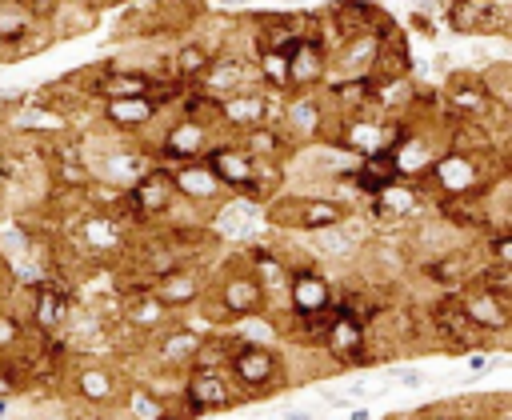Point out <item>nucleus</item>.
<instances>
[{"label":"nucleus","instance_id":"aec40b11","mask_svg":"<svg viewBox=\"0 0 512 420\" xmlns=\"http://www.w3.org/2000/svg\"><path fill=\"white\" fill-rule=\"evenodd\" d=\"M204 292H208V280H204V272L192 268V264H180V268H172V272H164V276L152 280V296H156L172 316L184 312V308H196V304L204 300Z\"/></svg>","mask_w":512,"mask_h":420},{"label":"nucleus","instance_id":"4be33fe9","mask_svg":"<svg viewBox=\"0 0 512 420\" xmlns=\"http://www.w3.org/2000/svg\"><path fill=\"white\" fill-rule=\"evenodd\" d=\"M200 340H204V332H196V328H188V324H164L152 340H148V352H152V360L160 364V368H188V360H192V352L200 348Z\"/></svg>","mask_w":512,"mask_h":420},{"label":"nucleus","instance_id":"f3484780","mask_svg":"<svg viewBox=\"0 0 512 420\" xmlns=\"http://www.w3.org/2000/svg\"><path fill=\"white\" fill-rule=\"evenodd\" d=\"M72 392H76L92 412L116 408V400H120V392H124V376H120L112 364H104V360H84V364H76V372H72Z\"/></svg>","mask_w":512,"mask_h":420},{"label":"nucleus","instance_id":"2eb2a0df","mask_svg":"<svg viewBox=\"0 0 512 420\" xmlns=\"http://www.w3.org/2000/svg\"><path fill=\"white\" fill-rule=\"evenodd\" d=\"M248 84H256L252 60H248L244 52H232V48L212 52L208 68L192 80V88H200V92H208V96H216V100L228 96V92H240V88H248Z\"/></svg>","mask_w":512,"mask_h":420},{"label":"nucleus","instance_id":"72a5a7b5","mask_svg":"<svg viewBox=\"0 0 512 420\" xmlns=\"http://www.w3.org/2000/svg\"><path fill=\"white\" fill-rule=\"evenodd\" d=\"M20 4H24L28 12H32V20L48 24V20H52V16L60 12V4H64V0H20Z\"/></svg>","mask_w":512,"mask_h":420},{"label":"nucleus","instance_id":"4468645a","mask_svg":"<svg viewBox=\"0 0 512 420\" xmlns=\"http://www.w3.org/2000/svg\"><path fill=\"white\" fill-rule=\"evenodd\" d=\"M128 224L116 216V212H100V208H88L84 216H80V228H76V236H72V244L84 252V256H92V260H104V256H116V252H124V244H128Z\"/></svg>","mask_w":512,"mask_h":420},{"label":"nucleus","instance_id":"2f4dec72","mask_svg":"<svg viewBox=\"0 0 512 420\" xmlns=\"http://www.w3.org/2000/svg\"><path fill=\"white\" fill-rule=\"evenodd\" d=\"M480 252H484V260H492V264H512V232H508V228H488V232H480Z\"/></svg>","mask_w":512,"mask_h":420},{"label":"nucleus","instance_id":"e433bc0d","mask_svg":"<svg viewBox=\"0 0 512 420\" xmlns=\"http://www.w3.org/2000/svg\"><path fill=\"white\" fill-rule=\"evenodd\" d=\"M424 420H468V416H464V412H456V408H448V404H444V408H436V412H424Z\"/></svg>","mask_w":512,"mask_h":420},{"label":"nucleus","instance_id":"1a4fd4ad","mask_svg":"<svg viewBox=\"0 0 512 420\" xmlns=\"http://www.w3.org/2000/svg\"><path fill=\"white\" fill-rule=\"evenodd\" d=\"M216 140V132L208 128V124H200V120H192V116H172L164 128H160V140L156 144H148V152H152V160H160V164H188V160H200L204 152H208V144Z\"/></svg>","mask_w":512,"mask_h":420},{"label":"nucleus","instance_id":"c9c22d12","mask_svg":"<svg viewBox=\"0 0 512 420\" xmlns=\"http://www.w3.org/2000/svg\"><path fill=\"white\" fill-rule=\"evenodd\" d=\"M392 376H396L404 388H420V384H424V372H412V368H392Z\"/></svg>","mask_w":512,"mask_h":420},{"label":"nucleus","instance_id":"c756f323","mask_svg":"<svg viewBox=\"0 0 512 420\" xmlns=\"http://www.w3.org/2000/svg\"><path fill=\"white\" fill-rule=\"evenodd\" d=\"M16 356H28V324L8 304H0V360Z\"/></svg>","mask_w":512,"mask_h":420},{"label":"nucleus","instance_id":"9b49d317","mask_svg":"<svg viewBox=\"0 0 512 420\" xmlns=\"http://www.w3.org/2000/svg\"><path fill=\"white\" fill-rule=\"evenodd\" d=\"M164 108L144 92V96H120V100H100L96 124L124 136V140H144L156 124H160Z\"/></svg>","mask_w":512,"mask_h":420},{"label":"nucleus","instance_id":"f8f14e48","mask_svg":"<svg viewBox=\"0 0 512 420\" xmlns=\"http://www.w3.org/2000/svg\"><path fill=\"white\" fill-rule=\"evenodd\" d=\"M240 260H244V268L252 272V280L260 284L264 308H268L276 320H284V316H288V264H284V256L276 252V244H248Z\"/></svg>","mask_w":512,"mask_h":420},{"label":"nucleus","instance_id":"9d476101","mask_svg":"<svg viewBox=\"0 0 512 420\" xmlns=\"http://www.w3.org/2000/svg\"><path fill=\"white\" fill-rule=\"evenodd\" d=\"M332 312V276L316 256L288 264V316H320Z\"/></svg>","mask_w":512,"mask_h":420},{"label":"nucleus","instance_id":"58836bf2","mask_svg":"<svg viewBox=\"0 0 512 420\" xmlns=\"http://www.w3.org/2000/svg\"><path fill=\"white\" fill-rule=\"evenodd\" d=\"M488 420H512V412H496V416H488Z\"/></svg>","mask_w":512,"mask_h":420},{"label":"nucleus","instance_id":"5701e85b","mask_svg":"<svg viewBox=\"0 0 512 420\" xmlns=\"http://www.w3.org/2000/svg\"><path fill=\"white\" fill-rule=\"evenodd\" d=\"M120 324H128V332H136L148 344L164 324H172V312L148 288V292H136V296H124L120 300Z\"/></svg>","mask_w":512,"mask_h":420},{"label":"nucleus","instance_id":"423d86ee","mask_svg":"<svg viewBox=\"0 0 512 420\" xmlns=\"http://www.w3.org/2000/svg\"><path fill=\"white\" fill-rule=\"evenodd\" d=\"M276 124L288 132V140L296 148H304V144H320L328 136L332 112H328V104H324L320 92H284L280 96Z\"/></svg>","mask_w":512,"mask_h":420},{"label":"nucleus","instance_id":"dca6fc26","mask_svg":"<svg viewBox=\"0 0 512 420\" xmlns=\"http://www.w3.org/2000/svg\"><path fill=\"white\" fill-rule=\"evenodd\" d=\"M28 292V332H36V336H56L60 332V324H64V312H68V304H72V296L60 288V280H56V272L52 276H44L40 284H32V288H24Z\"/></svg>","mask_w":512,"mask_h":420},{"label":"nucleus","instance_id":"7c9ffc66","mask_svg":"<svg viewBox=\"0 0 512 420\" xmlns=\"http://www.w3.org/2000/svg\"><path fill=\"white\" fill-rule=\"evenodd\" d=\"M508 268H512V264L480 260V268H476L472 284H480V288H488V292H496V296H508V300H512V272H508Z\"/></svg>","mask_w":512,"mask_h":420},{"label":"nucleus","instance_id":"39448f33","mask_svg":"<svg viewBox=\"0 0 512 420\" xmlns=\"http://www.w3.org/2000/svg\"><path fill=\"white\" fill-rule=\"evenodd\" d=\"M280 112V92H268L260 84H248L240 92H228L220 96V108H216V136H240L264 120H276Z\"/></svg>","mask_w":512,"mask_h":420},{"label":"nucleus","instance_id":"393cba45","mask_svg":"<svg viewBox=\"0 0 512 420\" xmlns=\"http://www.w3.org/2000/svg\"><path fill=\"white\" fill-rule=\"evenodd\" d=\"M236 140L248 148V156H264V160H292L296 156V144L288 140V132L276 120H264V124L248 128Z\"/></svg>","mask_w":512,"mask_h":420},{"label":"nucleus","instance_id":"c85d7f7f","mask_svg":"<svg viewBox=\"0 0 512 420\" xmlns=\"http://www.w3.org/2000/svg\"><path fill=\"white\" fill-rule=\"evenodd\" d=\"M236 344H240L236 332H208L200 340V348L192 352V360H188L184 372H224V364H228V356H232Z\"/></svg>","mask_w":512,"mask_h":420},{"label":"nucleus","instance_id":"412c9836","mask_svg":"<svg viewBox=\"0 0 512 420\" xmlns=\"http://www.w3.org/2000/svg\"><path fill=\"white\" fill-rule=\"evenodd\" d=\"M172 188L184 204H196V208H216L228 192L224 184L208 172L204 160H188V164H172Z\"/></svg>","mask_w":512,"mask_h":420},{"label":"nucleus","instance_id":"7ed1b4c3","mask_svg":"<svg viewBox=\"0 0 512 420\" xmlns=\"http://www.w3.org/2000/svg\"><path fill=\"white\" fill-rule=\"evenodd\" d=\"M200 304H208L212 320H220V324H236V320H244V316L268 312V308H264V292H260V284L252 280V272L244 268V260H236L228 272H220L216 280H208V292H204Z\"/></svg>","mask_w":512,"mask_h":420},{"label":"nucleus","instance_id":"ddd939ff","mask_svg":"<svg viewBox=\"0 0 512 420\" xmlns=\"http://www.w3.org/2000/svg\"><path fill=\"white\" fill-rule=\"evenodd\" d=\"M200 160L224 184L228 196H248L252 192V156L236 136H216Z\"/></svg>","mask_w":512,"mask_h":420},{"label":"nucleus","instance_id":"a19ab883","mask_svg":"<svg viewBox=\"0 0 512 420\" xmlns=\"http://www.w3.org/2000/svg\"><path fill=\"white\" fill-rule=\"evenodd\" d=\"M88 4H92V0H88Z\"/></svg>","mask_w":512,"mask_h":420},{"label":"nucleus","instance_id":"a211bd4d","mask_svg":"<svg viewBox=\"0 0 512 420\" xmlns=\"http://www.w3.org/2000/svg\"><path fill=\"white\" fill-rule=\"evenodd\" d=\"M328 80V48L316 36H300L288 48V92H320Z\"/></svg>","mask_w":512,"mask_h":420},{"label":"nucleus","instance_id":"f257e3e1","mask_svg":"<svg viewBox=\"0 0 512 420\" xmlns=\"http://www.w3.org/2000/svg\"><path fill=\"white\" fill-rule=\"evenodd\" d=\"M504 172V156H472V152H456V148H440L436 160L424 172V188L428 196H480L484 184Z\"/></svg>","mask_w":512,"mask_h":420},{"label":"nucleus","instance_id":"6e6552de","mask_svg":"<svg viewBox=\"0 0 512 420\" xmlns=\"http://www.w3.org/2000/svg\"><path fill=\"white\" fill-rule=\"evenodd\" d=\"M320 352L336 364V368H368V328L364 320H356L348 308H332L324 336H320Z\"/></svg>","mask_w":512,"mask_h":420},{"label":"nucleus","instance_id":"f704fd0d","mask_svg":"<svg viewBox=\"0 0 512 420\" xmlns=\"http://www.w3.org/2000/svg\"><path fill=\"white\" fill-rule=\"evenodd\" d=\"M408 28H412V32H420V36H436V24L428 20V12H424V8H412V12H408Z\"/></svg>","mask_w":512,"mask_h":420},{"label":"nucleus","instance_id":"bb28decb","mask_svg":"<svg viewBox=\"0 0 512 420\" xmlns=\"http://www.w3.org/2000/svg\"><path fill=\"white\" fill-rule=\"evenodd\" d=\"M440 24L456 36H484L488 28V0H444Z\"/></svg>","mask_w":512,"mask_h":420},{"label":"nucleus","instance_id":"0eeeda50","mask_svg":"<svg viewBox=\"0 0 512 420\" xmlns=\"http://www.w3.org/2000/svg\"><path fill=\"white\" fill-rule=\"evenodd\" d=\"M172 200H176L172 168L160 164V160H152V164L136 176V184L124 188V204H128V216H132L136 228H140V224H160V220L168 216Z\"/></svg>","mask_w":512,"mask_h":420},{"label":"nucleus","instance_id":"a878e982","mask_svg":"<svg viewBox=\"0 0 512 420\" xmlns=\"http://www.w3.org/2000/svg\"><path fill=\"white\" fill-rule=\"evenodd\" d=\"M212 44H204L200 36H184L176 48H172V56H168V64H164V72L172 76V80H180V84H192L204 68H208V60H212Z\"/></svg>","mask_w":512,"mask_h":420},{"label":"nucleus","instance_id":"473e14b6","mask_svg":"<svg viewBox=\"0 0 512 420\" xmlns=\"http://www.w3.org/2000/svg\"><path fill=\"white\" fill-rule=\"evenodd\" d=\"M24 356L16 360H0V396H16V388L24 384V368H20Z\"/></svg>","mask_w":512,"mask_h":420},{"label":"nucleus","instance_id":"cd10ccee","mask_svg":"<svg viewBox=\"0 0 512 420\" xmlns=\"http://www.w3.org/2000/svg\"><path fill=\"white\" fill-rule=\"evenodd\" d=\"M252 72H256V84L268 88V92H288V52L284 48H268V44H256L252 48Z\"/></svg>","mask_w":512,"mask_h":420},{"label":"nucleus","instance_id":"b1692460","mask_svg":"<svg viewBox=\"0 0 512 420\" xmlns=\"http://www.w3.org/2000/svg\"><path fill=\"white\" fill-rule=\"evenodd\" d=\"M116 404L128 412V420H180V416H176V400H164L160 392H152V388L140 384V380L124 384V392H120Z\"/></svg>","mask_w":512,"mask_h":420},{"label":"nucleus","instance_id":"20e7f679","mask_svg":"<svg viewBox=\"0 0 512 420\" xmlns=\"http://www.w3.org/2000/svg\"><path fill=\"white\" fill-rule=\"evenodd\" d=\"M244 404V396L236 392V384L228 380V372H184L180 380V396H176V416L180 420H200L212 412H228Z\"/></svg>","mask_w":512,"mask_h":420},{"label":"nucleus","instance_id":"6ab92c4d","mask_svg":"<svg viewBox=\"0 0 512 420\" xmlns=\"http://www.w3.org/2000/svg\"><path fill=\"white\" fill-rule=\"evenodd\" d=\"M508 304H512L508 296H496V292H488L480 284H464L460 288V308H464L468 324L488 332V336H504L512 328V308Z\"/></svg>","mask_w":512,"mask_h":420},{"label":"nucleus","instance_id":"ea45409f","mask_svg":"<svg viewBox=\"0 0 512 420\" xmlns=\"http://www.w3.org/2000/svg\"><path fill=\"white\" fill-rule=\"evenodd\" d=\"M92 4H120V0H92Z\"/></svg>","mask_w":512,"mask_h":420},{"label":"nucleus","instance_id":"f03ea898","mask_svg":"<svg viewBox=\"0 0 512 420\" xmlns=\"http://www.w3.org/2000/svg\"><path fill=\"white\" fill-rule=\"evenodd\" d=\"M224 372H228V380L236 384V392H240L244 400H252V396H272L276 388L288 384L284 360H280V352H276L272 344H244V340H240V344L232 348Z\"/></svg>","mask_w":512,"mask_h":420},{"label":"nucleus","instance_id":"4c0bfd02","mask_svg":"<svg viewBox=\"0 0 512 420\" xmlns=\"http://www.w3.org/2000/svg\"><path fill=\"white\" fill-rule=\"evenodd\" d=\"M280 420H312V412H300V408H292V412H284Z\"/></svg>","mask_w":512,"mask_h":420}]
</instances>
